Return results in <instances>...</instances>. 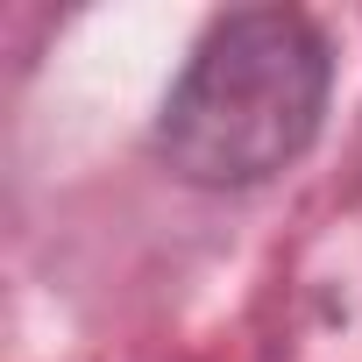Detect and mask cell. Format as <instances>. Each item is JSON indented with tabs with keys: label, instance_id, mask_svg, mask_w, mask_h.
Instances as JSON below:
<instances>
[{
	"label": "cell",
	"instance_id": "cell-1",
	"mask_svg": "<svg viewBox=\"0 0 362 362\" xmlns=\"http://www.w3.org/2000/svg\"><path fill=\"white\" fill-rule=\"evenodd\" d=\"M334 93V50L298 8H235L221 15L156 114V156L185 185H263L298 163L320 135Z\"/></svg>",
	"mask_w": 362,
	"mask_h": 362
}]
</instances>
